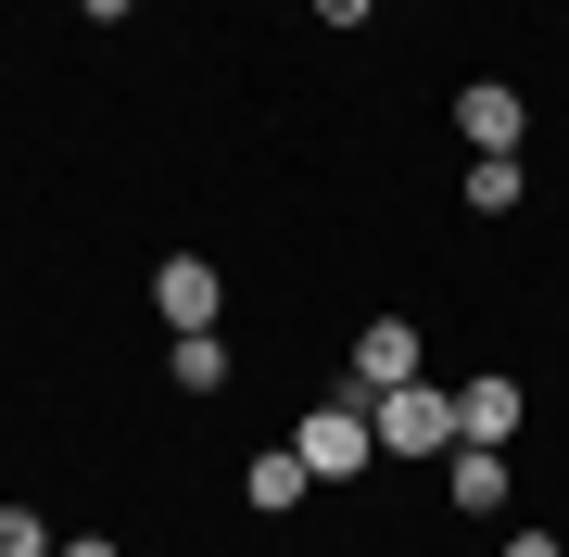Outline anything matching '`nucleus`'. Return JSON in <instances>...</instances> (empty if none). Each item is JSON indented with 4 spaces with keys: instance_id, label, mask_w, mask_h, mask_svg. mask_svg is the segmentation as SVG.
Wrapping results in <instances>:
<instances>
[{
    "instance_id": "4468645a",
    "label": "nucleus",
    "mask_w": 569,
    "mask_h": 557,
    "mask_svg": "<svg viewBox=\"0 0 569 557\" xmlns=\"http://www.w3.org/2000/svg\"><path fill=\"white\" fill-rule=\"evenodd\" d=\"M77 13H89V26H127V13H140V0H77Z\"/></svg>"
},
{
    "instance_id": "423d86ee",
    "label": "nucleus",
    "mask_w": 569,
    "mask_h": 557,
    "mask_svg": "<svg viewBox=\"0 0 569 557\" xmlns=\"http://www.w3.org/2000/svg\"><path fill=\"white\" fill-rule=\"evenodd\" d=\"M519 127H531V102H519L507 77H468V89H456V140H468V152H519Z\"/></svg>"
},
{
    "instance_id": "9d476101",
    "label": "nucleus",
    "mask_w": 569,
    "mask_h": 557,
    "mask_svg": "<svg viewBox=\"0 0 569 557\" xmlns=\"http://www.w3.org/2000/svg\"><path fill=\"white\" fill-rule=\"evenodd\" d=\"M519 152H468V216H519Z\"/></svg>"
},
{
    "instance_id": "0eeeda50",
    "label": "nucleus",
    "mask_w": 569,
    "mask_h": 557,
    "mask_svg": "<svg viewBox=\"0 0 569 557\" xmlns=\"http://www.w3.org/2000/svg\"><path fill=\"white\" fill-rule=\"evenodd\" d=\"M531 392L519 380H456V444H519Z\"/></svg>"
},
{
    "instance_id": "1a4fd4ad",
    "label": "nucleus",
    "mask_w": 569,
    "mask_h": 557,
    "mask_svg": "<svg viewBox=\"0 0 569 557\" xmlns=\"http://www.w3.org/2000/svg\"><path fill=\"white\" fill-rule=\"evenodd\" d=\"M164 380L178 392H228V330H178L164 342Z\"/></svg>"
},
{
    "instance_id": "2eb2a0df",
    "label": "nucleus",
    "mask_w": 569,
    "mask_h": 557,
    "mask_svg": "<svg viewBox=\"0 0 569 557\" xmlns=\"http://www.w3.org/2000/svg\"><path fill=\"white\" fill-rule=\"evenodd\" d=\"M63 557H127V545H114V533H77V545H63Z\"/></svg>"
},
{
    "instance_id": "39448f33",
    "label": "nucleus",
    "mask_w": 569,
    "mask_h": 557,
    "mask_svg": "<svg viewBox=\"0 0 569 557\" xmlns=\"http://www.w3.org/2000/svg\"><path fill=\"white\" fill-rule=\"evenodd\" d=\"M216 305H228V279L203 267V253H164L152 267V317L164 330H216Z\"/></svg>"
},
{
    "instance_id": "f257e3e1",
    "label": "nucleus",
    "mask_w": 569,
    "mask_h": 557,
    "mask_svg": "<svg viewBox=\"0 0 569 557\" xmlns=\"http://www.w3.org/2000/svg\"><path fill=\"white\" fill-rule=\"evenodd\" d=\"M367 418H380V456H456V380H392Z\"/></svg>"
},
{
    "instance_id": "7ed1b4c3",
    "label": "nucleus",
    "mask_w": 569,
    "mask_h": 557,
    "mask_svg": "<svg viewBox=\"0 0 569 557\" xmlns=\"http://www.w3.org/2000/svg\"><path fill=\"white\" fill-rule=\"evenodd\" d=\"M392 380H418V317H367V330H355V406H380V392Z\"/></svg>"
},
{
    "instance_id": "9b49d317",
    "label": "nucleus",
    "mask_w": 569,
    "mask_h": 557,
    "mask_svg": "<svg viewBox=\"0 0 569 557\" xmlns=\"http://www.w3.org/2000/svg\"><path fill=\"white\" fill-rule=\"evenodd\" d=\"M0 557H51V519H39V507H26V495H13V507H0Z\"/></svg>"
},
{
    "instance_id": "6e6552de",
    "label": "nucleus",
    "mask_w": 569,
    "mask_h": 557,
    "mask_svg": "<svg viewBox=\"0 0 569 557\" xmlns=\"http://www.w3.org/2000/svg\"><path fill=\"white\" fill-rule=\"evenodd\" d=\"M241 495H253L266 519H279V507H305V495H317V469H305V456H291V444H266L253 469H241Z\"/></svg>"
},
{
    "instance_id": "20e7f679",
    "label": "nucleus",
    "mask_w": 569,
    "mask_h": 557,
    "mask_svg": "<svg viewBox=\"0 0 569 557\" xmlns=\"http://www.w3.org/2000/svg\"><path fill=\"white\" fill-rule=\"evenodd\" d=\"M443 495H456V519H507V507H519L507 444H456V456H443Z\"/></svg>"
},
{
    "instance_id": "f03ea898",
    "label": "nucleus",
    "mask_w": 569,
    "mask_h": 557,
    "mask_svg": "<svg viewBox=\"0 0 569 557\" xmlns=\"http://www.w3.org/2000/svg\"><path fill=\"white\" fill-rule=\"evenodd\" d=\"M291 456H305L317 481H355L367 456H380V418H367L355 392H329V406H305V431H291Z\"/></svg>"
},
{
    "instance_id": "ddd939ff",
    "label": "nucleus",
    "mask_w": 569,
    "mask_h": 557,
    "mask_svg": "<svg viewBox=\"0 0 569 557\" xmlns=\"http://www.w3.org/2000/svg\"><path fill=\"white\" fill-rule=\"evenodd\" d=\"M507 557H569L557 533H531V519H519V533H507Z\"/></svg>"
},
{
    "instance_id": "f8f14e48",
    "label": "nucleus",
    "mask_w": 569,
    "mask_h": 557,
    "mask_svg": "<svg viewBox=\"0 0 569 557\" xmlns=\"http://www.w3.org/2000/svg\"><path fill=\"white\" fill-rule=\"evenodd\" d=\"M367 13H380V0H317V26H329V39H355Z\"/></svg>"
}]
</instances>
